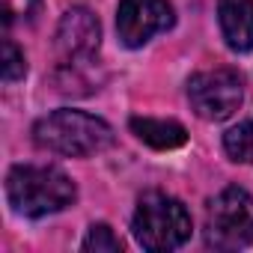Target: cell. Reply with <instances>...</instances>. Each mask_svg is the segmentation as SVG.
<instances>
[{
	"label": "cell",
	"mask_w": 253,
	"mask_h": 253,
	"mask_svg": "<svg viewBox=\"0 0 253 253\" xmlns=\"http://www.w3.org/2000/svg\"><path fill=\"white\" fill-rule=\"evenodd\" d=\"M131 131L137 134V140H143L152 149H179L188 143V131L173 119H152V116H134Z\"/></svg>",
	"instance_id": "obj_9"
},
{
	"label": "cell",
	"mask_w": 253,
	"mask_h": 253,
	"mask_svg": "<svg viewBox=\"0 0 253 253\" xmlns=\"http://www.w3.org/2000/svg\"><path fill=\"white\" fill-rule=\"evenodd\" d=\"M134 238L143 250L161 253L176 250L191 238V214L182 200L164 194V191H146L137 200L134 220H131Z\"/></svg>",
	"instance_id": "obj_3"
},
{
	"label": "cell",
	"mask_w": 253,
	"mask_h": 253,
	"mask_svg": "<svg viewBox=\"0 0 253 253\" xmlns=\"http://www.w3.org/2000/svg\"><path fill=\"white\" fill-rule=\"evenodd\" d=\"M0 54H3L0 63H3V81L6 84H15L27 75V60H24V54L18 51V45L12 39H3V51Z\"/></svg>",
	"instance_id": "obj_12"
},
{
	"label": "cell",
	"mask_w": 253,
	"mask_h": 253,
	"mask_svg": "<svg viewBox=\"0 0 253 253\" xmlns=\"http://www.w3.org/2000/svg\"><path fill=\"white\" fill-rule=\"evenodd\" d=\"M188 101H191V110L200 119H206V122H223L244 101L241 78L232 69L197 72L188 81Z\"/></svg>",
	"instance_id": "obj_5"
},
{
	"label": "cell",
	"mask_w": 253,
	"mask_h": 253,
	"mask_svg": "<svg viewBox=\"0 0 253 253\" xmlns=\"http://www.w3.org/2000/svg\"><path fill=\"white\" fill-rule=\"evenodd\" d=\"M6 200L24 217H45L69 209L78 200V188L57 167L18 164L6 176Z\"/></svg>",
	"instance_id": "obj_2"
},
{
	"label": "cell",
	"mask_w": 253,
	"mask_h": 253,
	"mask_svg": "<svg viewBox=\"0 0 253 253\" xmlns=\"http://www.w3.org/2000/svg\"><path fill=\"white\" fill-rule=\"evenodd\" d=\"M3 6V24H15V21H33L39 15V0H0Z\"/></svg>",
	"instance_id": "obj_13"
},
{
	"label": "cell",
	"mask_w": 253,
	"mask_h": 253,
	"mask_svg": "<svg viewBox=\"0 0 253 253\" xmlns=\"http://www.w3.org/2000/svg\"><path fill=\"white\" fill-rule=\"evenodd\" d=\"M33 140L39 149L66 158H89L113 143V128L84 110H54L33 125Z\"/></svg>",
	"instance_id": "obj_1"
},
{
	"label": "cell",
	"mask_w": 253,
	"mask_h": 253,
	"mask_svg": "<svg viewBox=\"0 0 253 253\" xmlns=\"http://www.w3.org/2000/svg\"><path fill=\"white\" fill-rule=\"evenodd\" d=\"M217 21L232 51H253V0H217Z\"/></svg>",
	"instance_id": "obj_8"
},
{
	"label": "cell",
	"mask_w": 253,
	"mask_h": 253,
	"mask_svg": "<svg viewBox=\"0 0 253 253\" xmlns=\"http://www.w3.org/2000/svg\"><path fill=\"white\" fill-rule=\"evenodd\" d=\"M81 247L89 250V253H119L122 241L113 235V229L107 223H92L89 232H86V238L81 241Z\"/></svg>",
	"instance_id": "obj_11"
},
{
	"label": "cell",
	"mask_w": 253,
	"mask_h": 253,
	"mask_svg": "<svg viewBox=\"0 0 253 253\" xmlns=\"http://www.w3.org/2000/svg\"><path fill=\"white\" fill-rule=\"evenodd\" d=\"M101 45V24L86 6H72L57 24V51L72 63H89Z\"/></svg>",
	"instance_id": "obj_7"
},
{
	"label": "cell",
	"mask_w": 253,
	"mask_h": 253,
	"mask_svg": "<svg viewBox=\"0 0 253 253\" xmlns=\"http://www.w3.org/2000/svg\"><path fill=\"white\" fill-rule=\"evenodd\" d=\"M206 244L214 250H241L253 244V197L244 188H223L206 209Z\"/></svg>",
	"instance_id": "obj_4"
},
{
	"label": "cell",
	"mask_w": 253,
	"mask_h": 253,
	"mask_svg": "<svg viewBox=\"0 0 253 253\" xmlns=\"http://www.w3.org/2000/svg\"><path fill=\"white\" fill-rule=\"evenodd\" d=\"M176 21L170 0H119L116 33L125 48H143L152 36L170 30Z\"/></svg>",
	"instance_id": "obj_6"
},
{
	"label": "cell",
	"mask_w": 253,
	"mask_h": 253,
	"mask_svg": "<svg viewBox=\"0 0 253 253\" xmlns=\"http://www.w3.org/2000/svg\"><path fill=\"white\" fill-rule=\"evenodd\" d=\"M223 152L238 164H253V119L232 125L223 134Z\"/></svg>",
	"instance_id": "obj_10"
}]
</instances>
